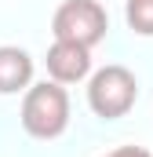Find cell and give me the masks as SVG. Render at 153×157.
I'll return each mask as SVG.
<instances>
[{
	"instance_id": "6da1fadb",
	"label": "cell",
	"mask_w": 153,
	"mask_h": 157,
	"mask_svg": "<svg viewBox=\"0 0 153 157\" xmlns=\"http://www.w3.org/2000/svg\"><path fill=\"white\" fill-rule=\"evenodd\" d=\"M22 128L33 139H58L69 128V91L58 80H40L22 95Z\"/></svg>"
},
{
	"instance_id": "7a4b0ae2",
	"label": "cell",
	"mask_w": 153,
	"mask_h": 157,
	"mask_svg": "<svg viewBox=\"0 0 153 157\" xmlns=\"http://www.w3.org/2000/svg\"><path fill=\"white\" fill-rule=\"evenodd\" d=\"M139 99V80L128 66H102L88 80V106L102 121L124 117Z\"/></svg>"
},
{
	"instance_id": "3957f363",
	"label": "cell",
	"mask_w": 153,
	"mask_h": 157,
	"mask_svg": "<svg viewBox=\"0 0 153 157\" xmlns=\"http://www.w3.org/2000/svg\"><path fill=\"white\" fill-rule=\"evenodd\" d=\"M106 29H110V15L99 0H66L51 15L55 40H69V44H80V48L102 44Z\"/></svg>"
},
{
	"instance_id": "277c9868",
	"label": "cell",
	"mask_w": 153,
	"mask_h": 157,
	"mask_svg": "<svg viewBox=\"0 0 153 157\" xmlns=\"http://www.w3.org/2000/svg\"><path fill=\"white\" fill-rule=\"evenodd\" d=\"M47 73L58 84H76L91 73V48H80L69 40H55L47 48Z\"/></svg>"
},
{
	"instance_id": "5b68a950",
	"label": "cell",
	"mask_w": 153,
	"mask_h": 157,
	"mask_svg": "<svg viewBox=\"0 0 153 157\" xmlns=\"http://www.w3.org/2000/svg\"><path fill=\"white\" fill-rule=\"evenodd\" d=\"M29 80H33V59H29V51H22L15 44H4L0 48V95L26 91Z\"/></svg>"
},
{
	"instance_id": "8992f818",
	"label": "cell",
	"mask_w": 153,
	"mask_h": 157,
	"mask_svg": "<svg viewBox=\"0 0 153 157\" xmlns=\"http://www.w3.org/2000/svg\"><path fill=\"white\" fill-rule=\"evenodd\" d=\"M124 18L139 37H153V0H128Z\"/></svg>"
},
{
	"instance_id": "52a82bcc",
	"label": "cell",
	"mask_w": 153,
	"mask_h": 157,
	"mask_svg": "<svg viewBox=\"0 0 153 157\" xmlns=\"http://www.w3.org/2000/svg\"><path fill=\"white\" fill-rule=\"evenodd\" d=\"M102 157H153L146 146H117V150H110V154H102Z\"/></svg>"
}]
</instances>
